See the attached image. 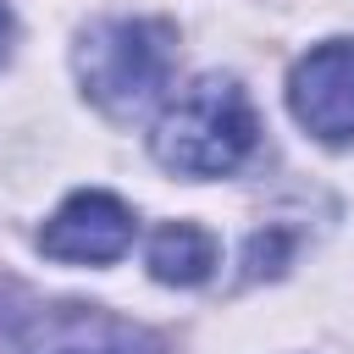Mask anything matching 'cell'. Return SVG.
Here are the masks:
<instances>
[{"label": "cell", "instance_id": "6da1fadb", "mask_svg": "<svg viewBox=\"0 0 354 354\" xmlns=\"http://www.w3.org/2000/svg\"><path fill=\"white\" fill-rule=\"evenodd\" d=\"M254 105L249 94L221 77V72H205L194 77L155 122V160L166 171H183V177H221L232 166H243V155L254 149Z\"/></svg>", "mask_w": 354, "mask_h": 354}, {"label": "cell", "instance_id": "7a4b0ae2", "mask_svg": "<svg viewBox=\"0 0 354 354\" xmlns=\"http://www.w3.org/2000/svg\"><path fill=\"white\" fill-rule=\"evenodd\" d=\"M171 55H177V44H171L166 22L111 17V22H94L77 44V83L105 116L127 122L160 100L166 77H171Z\"/></svg>", "mask_w": 354, "mask_h": 354}, {"label": "cell", "instance_id": "3957f363", "mask_svg": "<svg viewBox=\"0 0 354 354\" xmlns=\"http://www.w3.org/2000/svg\"><path fill=\"white\" fill-rule=\"evenodd\" d=\"M288 105H293L299 127H310L315 138L348 144L354 138V44L332 39L321 50H310L288 77Z\"/></svg>", "mask_w": 354, "mask_h": 354}, {"label": "cell", "instance_id": "277c9868", "mask_svg": "<svg viewBox=\"0 0 354 354\" xmlns=\"http://www.w3.org/2000/svg\"><path fill=\"white\" fill-rule=\"evenodd\" d=\"M127 243H133V210L100 188L72 194L39 232V249L50 260H72V266H105V260L127 254Z\"/></svg>", "mask_w": 354, "mask_h": 354}, {"label": "cell", "instance_id": "5b68a950", "mask_svg": "<svg viewBox=\"0 0 354 354\" xmlns=\"http://www.w3.org/2000/svg\"><path fill=\"white\" fill-rule=\"evenodd\" d=\"M210 266H216V238L205 227H194V221H171V227H160L149 238V271L160 282L194 288V282L210 277Z\"/></svg>", "mask_w": 354, "mask_h": 354}, {"label": "cell", "instance_id": "8992f818", "mask_svg": "<svg viewBox=\"0 0 354 354\" xmlns=\"http://www.w3.org/2000/svg\"><path fill=\"white\" fill-rule=\"evenodd\" d=\"M50 354H133V348H116V343H61Z\"/></svg>", "mask_w": 354, "mask_h": 354}, {"label": "cell", "instance_id": "52a82bcc", "mask_svg": "<svg viewBox=\"0 0 354 354\" xmlns=\"http://www.w3.org/2000/svg\"><path fill=\"white\" fill-rule=\"evenodd\" d=\"M6 44H11V6L0 0V61H6Z\"/></svg>", "mask_w": 354, "mask_h": 354}]
</instances>
